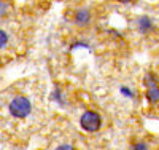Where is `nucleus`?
<instances>
[{
	"label": "nucleus",
	"instance_id": "1",
	"mask_svg": "<svg viewBox=\"0 0 159 150\" xmlns=\"http://www.w3.org/2000/svg\"><path fill=\"white\" fill-rule=\"evenodd\" d=\"M34 110V105H32V101L24 96V94H15L8 99V104H7V112L16 120H24L27 118Z\"/></svg>",
	"mask_w": 159,
	"mask_h": 150
},
{
	"label": "nucleus",
	"instance_id": "2",
	"mask_svg": "<svg viewBox=\"0 0 159 150\" xmlns=\"http://www.w3.org/2000/svg\"><path fill=\"white\" fill-rule=\"evenodd\" d=\"M102 123H103V120L100 114L96 110H86L81 115V118H80V126L88 133H97L102 128Z\"/></svg>",
	"mask_w": 159,
	"mask_h": 150
},
{
	"label": "nucleus",
	"instance_id": "3",
	"mask_svg": "<svg viewBox=\"0 0 159 150\" xmlns=\"http://www.w3.org/2000/svg\"><path fill=\"white\" fill-rule=\"evenodd\" d=\"M135 26H137L139 34H142V35H147V34L154 31V21L150 16H140V18H137Z\"/></svg>",
	"mask_w": 159,
	"mask_h": 150
},
{
	"label": "nucleus",
	"instance_id": "4",
	"mask_svg": "<svg viewBox=\"0 0 159 150\" xmlns=\"http://www.w3.org/2000/svg\"><path fill=\"white\" fill-rule=\"evenodd\" d=\"M73 19H75V22H76L78 26H88V24L91 22V19H92L91 10H89V8H86V7L78 8V10L75 11Z\"/></svg>",
	"mask_w": 159,
	"mask_h": 150
},
{
	"label": "nucleus",
	"instance_id": "5",
	"mask_svg": "<svg viewBox=\"0 0 159 150\" xmlns=\"http://www.w3.org/2000/svg\"><path fill=\"white\" fill-rule=\"evenodd\" d=\"M145 98H147V101H148V102H153V104L159 102V85L147 88V93H145Z\"/></svg>",
	"mask_w": 159,
	"mask_h": 150
},
{
	"label": "nucleus",
	"instance_id": "6",
	"mask_svg": "<svg viewBox=\"0 0 159 150\" xmlns=\"http://www.w3.org/2000/svg\"><path fill=\"white\" fill-rule=\"evenodd\" d=\"M145 86H147V88H150V86H156L157 85V78H156V75L154 74H147V75H145Z\"/></svg>",
	"mask_w": 159,
	"mask_h": 150
},
{
	"label": "nucleus",
	"instance_id": "7",
	"mask_svg": "<svg viewBox=\"0 0 159 150\" xmlns=\"http://www.w3.org/2000/svg\"><path fill=\"white\" fill-rule=\"evenodd\" d=\"M130 150H150V147L143 141H134L130 144Z\"/></svg>",
	"mask_w": 159,
	"mask_h": 150
},
{
	"label": "nucleus",
	"instance_id": "8",
	"mask_svg": "<svg viewBox=\"0 0 159 150\" xmlns=\"http://www.w3.org/2000/svg\"><path fill=\"white\" fill-rule=\"evenodd\" d=\"M119 93H121L124 98H127V99H132V98H135V93L132 91V90H130L129 86H121V88H119Z\"/></svg>",
	"mask_w": 159,
	"mask_h": 150
},
{
	"label": "nucleus",
	"instance_id": "9",
	"mask_svg": "<svg viewBox=\"0 0 159 150\" xmlns=\"http://www.w3.org/2000/svg\"><path fill=\"white\" fill-rule=\"evenodd\" d=\"M8 43V34L3 31V29H0V50L5 48Z\"/></svg>",
	"mask_w": 159,
	"mask_h": 150
},
{
	"label": "nucleus",
	"instance_id": "10",
	"mask_svg": "<svg viewBox=\"0 0 159 150\" xmlns=\"http://www.w3.org/2000/svg\"><path fill=\"white\" fill-rule=\"evenodd\" d=\"M51 98L54 99V101H57V102H61V104H62V91H61V88H59V86H56V90L52 91Z\"/></svg>",
	"mask_w": 159,
	"mask_h": 150
},
{
	"label": "nucleus",
	"instance_id": "11",
	"mask_svg": "<svg viewBox=\"0 0 159 150\" xmlns=\"http://www.w3.org/2000/svg\"><path fill=\"white\" fill-rule=\"evenodd\" d=\"M56 150H75V147H73V145H70V144H64V145L56 147Z\"/></svg>",
	"mask_w": 159,
	"mask_h": 150
},
{
	"label": "nucleus",
	"instance_id": "12",
	"mask_svg": "<svg viewBox=\"0 0 159 150\" xmlns=\"http://www.w3.org/2000/svg\"><path fill=\"white\" fill-rule=\"evenodd\" d=\"M5 11H7V5H5V3H2V2H0V16H2V15H3Z\"/></svg>",
	"mask_w": 159,
	"mask_h": 150
}]
</instances>
